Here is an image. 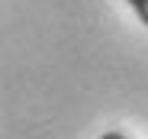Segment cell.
<instances>
[{
	"label": "cell",
	"mask_w": 148,
	"mask_h": 139,
	"mask_svg": "<svg viewBox=\"0 0 148 139\" xmlns=\"http://www.w3.org/2000/svg\"><path fill=\"white\" fill-rule=\"evenodd\" d=\"M126 3L135 10V16H138V23H145L148 26V0H126Z\"/></svg>",
	"instance_id": "cell-1"
},
{
	"label": "cell",
	"mask_w": 148,
	"mask_h": 139,
	"mask_svg": "<svg viewBox=\"0 0 148 139\" xmlns=\"http://www.w3.org/2000/svg\"><path fill=\"white\" fill-rule=\"evenodd\" d=\"M100 139H126V136H122V133H116V129H110V133H103Z\"/></svg>",
	"instance_id": "cell-2"
}]
</instances>
